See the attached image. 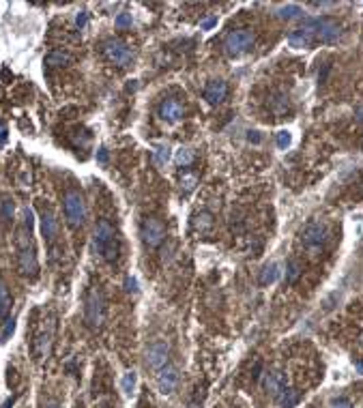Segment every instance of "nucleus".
<instances>
[{
	"label": "nucleus",
	"mask_w": 363,
	"mask_h": 408,
	"mask_svg": "<svg viewBox=\"0 0 363 408\" xmlns=\"http://www.w3.org/2000/svg\"><path fill=\"white\" fill-rule=\"evenodd\" d=\"M247 138H250V142H260L262 138H260V133H258V131H250V135H247Z\"/></svg>",
	"instance_id": "4c0bfd02"
},
{
	"label": "nucleus",
	"mask_w": 363,
	"mask_h": 408,
	"mask_svg": "<svg viewBox=\"0 0 363 408\" xmlns=\"http://www.w3.org/2000/svg\"><path fill=\"white\" fill-rule=\"evenodd\" d=\"M226 95H228V84L222 82V80H213V82H208L204 86V99L211 105L222 103L226 99Z\"/></svg>",
	"instance_id": "2eb2a0df"
},
{
	"label": "nucleus",
	"mask_w": 363,
	"mask_h": 408,
	"mask_svg": "<svg viewBox=\"0 0 363 408\" xmlns=\"http://www.w3.org/2000/svg\"><path fill=\"white\" fill-rule=\"evenodd\" d=\"M183 114H185L183 103L176 101V99H166L164 103L159 105V116L166 123H176V121L183 119Z\"/></svg>",
	"instance_id": "4468645a"
},
{
	"label": "nucleus",
	"mask_w": 363,
	"mask_h": 408,
	"mask_svg": "<svg viewBox=\"0 0 363 408\" xmlns=\"http://www.w3.org/2000/svg\"><path fill=\"white\" fill-rule=\"evenodd\" d=\"M299 277V262H288V271H286V281H290V284H292V281L294 279H297Z\"/></svg>",
	"instance_id": "c85d7f7f"
},
{
	"label": "nucleus",
	"mask_w": 363,
	"mask_h": 408,
	"mask_svg": "<svg viewBox=\"0 0 363 408\" xmlns=\"http://www.w3.org/2000/svg\"><path fill=\"white\" fill-rule=\"evenodd\" d=\"M275 15L280 19H297L303 15V9L299 5H284V7H278L275 9Z\"/></svg>",
	"instance_id": "412c9836"
},
{
	"label": "nucleus",
	"mask_w": 363,
	"mask_h": 408,
	"mask_svg": "<svg viewBox=\"0 0 363 408\" xmlns=\"http://www.w3.org/2000/svg\"><path fill=\"white\" fill-rule=\"evenodd\" d=\"M95 247H97L101 258L108 262H114L120 254V241L106 219H101L95 228Z\"/></svg>",
	"instance_id": "f03ea898"
},
{
	"label": "nucleus",
	"mask_w": 363,
	"mask_h": 408,
	"mask_svg": "<svg viewBox=\"0 0 363 408\" xmlns=\"http://www.w3.org/2000/svg\"><path fill=\"white\" fill-rule=\"evenodd\" d=\"M194 228L200 230V232H208L213 228V215L211 213H206V211L196 213L194 215Z\"/></svg>",
	"instance_id": "4be33fe9"
},
{
	"label": "nucleus",
	"mask_w": 363,
	"mask_h": 408,
	"mask_svg": "<svg viewBox=\"0 0 363 408\" xmlns=\"http://www.w3.org/2000/svg\"><path fill=\"white\" fill-rule=\"evenodd\" d=\"M286 110H288V99H286V97H275V101H273V112H275V114H284Z\"/></svg>",
	"instance_id": "cd10ccee"
},
{
	"label": "nucleus",
	"mask_w": 363,
	"mask_h": 408,
	"mask_svg": "<svg viewBox=\"0 0 363 408\" xmlns=\"http://www.w3.org/2000/svg\"><path fill=\"white\" fill-rule=\"evenodd\" d=\"M97 159H99L101 163H106V161H108V151H106V149H99V153H97Z\"/></svg>",
	"instance_id": "e433bc0d"
},
{
	"label": "nucleus",
	"mask_w": 363,
	"mask_h": 408,
	"mask_svg": "<svg viewBox=\"0 0 363 408\" xmlns=\"http://www.w3.org/2000/svg\"><path fill=\"white\" fill-rule=\"evenodd\" d=\"M11 309H13L11 290H9V286L5 284L3 279H0V323H3V320H7V316L11 314Z\"/></svg>",
	"instance_id": "a211bd4d"
},
{
	"label": "nucleus",
	"mask_w": 363,
	"mask_h": 408,
	"mask_svg": "<svg viewBox=\"0 0 363 408\" xmlns=\"http://www.w3.org/2000/svg\"><path fill=\"white\" fill-rule=\"evenodd\" d=\"M168 357H170V346L166 342H157V344L148 346V351H146V365L150 367V370H161V367H166Z\"/></svg>",
	"instance_id": "9b49d317"
},
{
	"label": "nucleus",
	"mask_w": 363,
	"mask_h": 408,
	"mask_svg": "<svg viewBox=\"0 0 363 408\" xmlns=\"http://www.w3.org/2000/svg\"><path fill=\"white\" fill-rule=\"evenodd\" d=\"M13 331H15V320L13 318L5 320V329L0 331V342H9V337L13 335Z\"/></svg>",
	"instance_id": "bb28decb"
},
{
	"label": "nucleus",
	"mask_w": 363,
	"mask_h": 408,
	"mask_svg": "<svg viewBox=\"0 0 363 408\" xmlns=\"http://www.w3.org/2000/svg\"><path fill=\"white\" fill-rule=\"evenodd\" d=\"M262 387L266 391H269L271 395H278L284 387H286V376L278 370H271V372H264L262 376Z\"/></svg>",
	"instance_id": "dca6fc26"
},
{
	"label": "nucleus",
	"mask_w": 363,
	"mask_h": 408,
	"mask_svg": "<svg viewBox=\"0 0 363 408\" xmlns=\"http://www.w3.org/2000/svg\"><path fill=\"white\" fill-rule=\"evenodd\" d=\"M196 183H198V177L196 174H185L183 181H180V187H183L185 193H192L196 189Z\"/></svg>",
	"instance_id": "a878e982"
},
{
	"label": "nucleus",
	"mask_w": 363,
	"mask_h": 408,
	"mask_svg": "<svg viewBox=\"0 0 363 408\" xmlns=\"http://www.w3.org/2000/svg\"><path fill=\"white\" fill-rule=\"evenodd\" d=\"M75 22H78V26H80V28H84V26H86V22H88V13H86V11H82V13L78 15V19H75Z\"/></svg>",
	"instance_id": "c9c22d12"
},
{
	"label": "nucleus",
	"mask_w": 363,
	"mask_h": 408,
	"mask_svg": "<svg viewBox=\"0 0 363 408\" xmlns=\"http://www.w3.org/2000/svg\"><path fill=\"white\" fill-rule=\"evenodd\" d=\"M5 142H7V127L0 123V144H5Z\"/></svg>",
	"instance_id": "58836bf2"
},
{
	"label": "nucleus",
	"mask_w": 363,
	"mask_h": 408,
	"mask_svg": "<svg viewBox=\"0 0 363 408\" xmlns=\"http://www.w3.org/2000/svg\"><path fill=\"white\" fill-rule=\"evenodd\" d=\"M103 54L110 63L118 65V67H127L133 61V52L127 43L118 41V39H110V41L103 43Z\"/></svg>",
	"instance_id": "6e6552de"
},
{
	"label": "nucleus",
	"mask_w": 363,
	"mask_h": 408,
	"mask_svg": "<svg viewBox=\"0 0 363 408\" xmlns=\"http://www.w3.org/2000/svg\"><path fill=\"white\" fill-rule=\"evenodd\" d=\"M329 408H352V402L348 400V397H333V400L329 402Z\"/></svg>",
	"instance_id": "c756f323"
},
{
	"label": "nucleus",
	"mask_w": 363,
	"mask_h": 408,
	"mask_svg": "<svg viewBox=\"0 0 363 408\" xmlns=\"http://www.w3.org/2000/svg\"><path fill=\"white\" fill-rule=\"evenodd\" d=\"M116 26H118V28L131 26V13H120V15L116 17Z\"/></svg>",
	"instance_id": "72a5a7b5"
},
{
	"label": "nucleus",
	"mask_w": 363,
	"mask_h": 408,
	"mask_svg": "<svg viewBox=\"0 0 363 408\" xmlns=\"http://www.w3.org/2000/svg\"><path fill=\"white\" fill-rule=\"evenodd\" d=\"M103 318H106V303H103V295L101 290L93 288L86 299V323L93 329H99L103 325Z\"/></svg>",
	"instance_id": "0eeeda50"
},
{
	"label": "nucleus",
	"mask_w": 363,
	"mask_h": 408,
	"mask_svg": "<svg viewBox=\"0 0 363 408\" xmlns=\"http://www.w3.org/2000/svg\"><path fill=\"white\" fill-rule=\"evenodd\" d=\"M31 230H33V211L26 209L24 230L17 232V267H20L22 275L37 277L39 275V260H37V254H35Z\"/></svg>",
	"instance_id": "f257e3e1"
},
{
	"label": "nucleus",
	"mask_w": 363,
	"mask_h": 408,
	"mask_svg": "<svg viewBox=\"0 0 363 408\" xmlns=\"http://www.w3.org/2000/svg\"><path fill=\"white\" fill-rule=\"evenodd\" d=\"M254 45V33L250 31V28H238V31H232L230 35L226 37L224 41V50L228 56H243L250 47Z\"/></svg>",
	"instance_id": "423d86ee"
},
{
	"label": "nucleus",
	"mask_w": 363,
	"mask_h": 408,
	"mask_svg": "<svg viewBox=\"0 0 363 408\" xmlns=\"http://www.w3.org/2000/svg\"><path fill=\"white\" fill-rule=\"evenodd\" d=\"M290 140H292V138H290L288 131H280L278 138H275V142H278L280 149H288V147H290Z\"/></svg>",
	"instance_id": "7c9ffc66"
},
{
	"label": "nucleus",
	"mask_w": 363,
	"mask_h": 408,
	"mask_svg": "<svg viewBox=\"0 0 363 408\" xmlns=\"http://www.w3.org/2000/svg\"><path fill=\"white\" fill-rule=\"evenodd\" d=\"M127 290H129V293H131V290H133V293H136V279H127Z\"/></svg>",
	"instance_id": "ea45409f"
},
{
	"label": "nucleus",
	"mask_w": 363,
	"mask_h": 408,
	"mask_svg": "<svg viewBox=\"0 0 363 408\" xmlns=\"http://www.w3.org/2000/svg\"><path fill=\"white\" fill-rule=\"evenodd\" d=\"M278 277H280V267L275 265V262H271V265H266V267L262 269L260 279H258V281H260L262 286H269V284H273V281L278 279Z\"/></svg>",
	"instance_id": "5701e85b"
},
{
	"label": "nucleus",
	"mask_w": 363,
	"mask_h": 408,
	"mask_svg": "<svg viewBox=\"0 0 363 408\" xmlns=\"http://www.w3.org/2000/svg\"><path fill=\"white\" fill-rule=\"evenodd\" d=\"M71 63V56L67 52H60V50H54L45 56V65L47 67H65Z\"/></svg>",
	"instance_id": "aec40b11"
},
{
	"label": "nucleus",
	"mask_w": 363,
	"mask_h": 408,
	"mask_svg": "<svg viewBox=\"0 0 363 408\" xmlns=\"http://www.w3.org/2000/svg\"><path fill=\"white\" fill-rule=\"evenodd\" d=\"M275 400H278V404L282 408H292L294 404L299 402V393L294 391V389H290V387H284V389L275 395Z\"/></svg>",
	"instance_id": "6ab92c4d"
},
{
	"label": "nucleus",
	"mask_w": 363,
	"mask_h": 408,
	"mask_svg": "<svg viewBox=\"0 0 363 408\" xmlns=\"http://www.w3.org/2000/svg\"><path fill=\"white\" fill-rule=\"evenodd\" d=\"M140 235H142V241L146 243L148 247H159L161 243L166 239V228L164 223L155 217H148L142 221V228H140Z\"/></svg>",
	"instance_id": "1a4fd4ad"
},
{
	"label": "nucleus",
	"mask_w": 363,
	"mask_h": 408,
	"mask_svg": "<svg viewBox=\"0 0 363 408\" xmlns=\"http://www.w3.org/2000/svg\"><path fill=\"white\" fill-rule=\"evenodd\" d=\"M63 209H65V217L69 221V226L78 228L86 221V202L80 191H67L63 200Z\"/></svg>",
	"instance_id": "39448f33"
},
{
	"label": "nucleus",
	"mask_w": 363,
	"mask_h": 408,
	"mask_svg": "<svg viewBox=\"0 0 363 408\" xmlns=\"http://www.w3.org/2000/svg\"><path fill=\"white\" fill-rule=\"evenodd\" d=\"M155 159H157L159 163H166V161L170 159V149H168V147H161V149H157V153H155Z\"/></svg>",
	"instance_id": "473e14b6"
},
{
	"label": "nucleus",
	"mask_w": 363,
	"mask_h": 408,
	"mask_svg": "<svg viewBox=\"0 0 363 408\" xmlns=\"http://www.w3.org/2000/svg\"><path fill=\"white\" fill-rule=\"evenodd\" d=\"M303 26H308L314 33V39L320 43H338L342 39V26L331 17H314L303 22Z\"/></svg>",
	"instance_id": "7ed1b4c3"
},
{
	"label": "nucleus",
	"mask_w": 363,
	"mask_h": 408,
	"mask_svg": "<svg viewBox=\"0 0 363 408\" xmlns=\"http://www.w3.org/2000/svg\"><path fill=\"white\" fill-rule=\"evenodd\" d=\"M54 329H56L54 318H47V323L43 325V329H41L39 335H37V339H35V357H37V359H45L47 355H50Z\"/></svg>",
	"instance_id": "9d476101"
},
{
	"label": "nucleus",
	"mask_w": 363,
	"mask_h": 408,
	"mask_svg": "<svg viewBox=\"0 0 363 408\" xmlns=\"http://www.w3.org/2000/svg\"><path fill=\"white\" fill-rule=\"evenodd\" d=\"M43 408H60V406H58V404H56V402H50V404H45Z\"/></svg>",
	"instance_id": "a19ab883"
},
{
	"label": "nucleus",
	"mask_w": 363,
	"mask_h": 408,
	"mask_svg": "<svg viewBox=\"0 0 363 408\" xmlns=\"http://www.w3.org/2000/svg\"><path fill=\"white\" fill-rule=\"evenodd\" d=\"M3 219H5V221L13 219V202H11V200H5V202H3Z\"/></svg>",
	"instance_id": "2f4dec72"
},
{
	"label": "nucleus",
	"mask_w": 363,
	"mask_h": 408,
	"mask_svg": "<svg viewBox=\"0 0 363 408\" xmlns=\"http://www.w3.org/2000/svg\"><path fill=\"white\" fill-rule=\"evenodd\" d=\"M357 116H359V121H361V123H363V108H361V110H359V112H357Z\"/></svg>",
	"instance_id": "79ce46f5"
},
{
	"label": "nucleus",
	"mask_w": 363,
	"mask_h": 408,
	"mask_svg": "<svg viewBox=\"0 0 363 408\" xmlns=\"http://www.w3.org/2000/svg\"><path fill=\"white\" fill-rule=\"evenodd\" d=\"M213 26H217V17L215 15H211V17H206L204 19V22L202 24H200V28H202V31H211V28Z\"/></svg>",
	"instance_id": "f704fd0d"
},
{
	"label": "nucleus",
	"mask_w": 363,
	"mask_h": 408,
	"mask_svg": "<svg viewBox=\"0 0 363 408\" xmlns=\"http://www.w3.org/2000/svg\"><path fill=\"white\" fill-rule=\"evenodd\" d=\"M176 383H178V372H176V367L174 365H166V367H161L159 370V376H157V387H159V391L161 393H172L174 391V387H176Z\"/></svg>",
	"instance_id": "ddd939ff"
},
{
	"label": "nucleus",
	"mask_w": 363,
	"mask_h": 408,
	"mask_svg": "<svg viewBox=\"0 0 363 408\" xmlns=\"http://www.w3.org/2000/svg\"><path fill=\"white\" fill-rule=\"evenodd\" d=\"M41 235L45 241H54L56 235H58V221H56L52 211H43L41 213Z\"/></svg>",
	"instance_id": "f3484780"
},
{
	"label": "nucleus",
	"mask_w": 363,
	"mask_h": 408,
	"mask_svg": "<svg viewBox=\"0 0 363 408\" xmlns=\"http://www.w3.org/2000/svg\"><path fill=\"white\" fill-rule=\"evenodd\" d=\"M288 43H290V47H294V50H308V47H312L316 43V39H314V33L308 26H301V28H294V31L288 35Z\"/></svg>",
	"instance_id": "f8f14e48"
},
{
	"label": "nucleus",
	"mask_w": 363,
	"mask_h": 408,
	"mask_svg": "<svg viewBox=\"0 0 363 408\" xmlns=\"http://www.w3.org/2000/svg\"><path fill=\"white\" fill-rule=\"evenodd\" d=\"M120 387H123V393L129 397L133 393V389H136V372H127L125 376H123Z\"/></svg>",
	"instance_id": "393cba45"
},
{
	"label": "nucleus",
	"mask_w": 363,
	"mask_h": 408,
	"mask_svg": "<svg viewBox=\"0 0 363 408\" xmlns=\"http://www.w3.org/2000/svg\"><path fill=\"white\" fill-rule=\"evenodd\" d=\"M194 159H196V155H194L192 149H178L176 155H174V161H176V166H178V168H187V166H192Z\"/></svg>",
	"instance_id": "b1692460"
},
{
	"label": "nucleus",
	"mask_w": 363,
	"mask_h": 408,
	"mask_svg": "<svg viewBox=\"0 0 363 408\" xmlns=\"http://www.w3.org/2000/svg\"><path fill=\"white\" fill-rule=\"evenodd\" d=\"M327 226L320 221V219H312L310 223H305V228L301 230V241H303V247L310 251L312 256H318L324 243H327Z\"/></svg>",
	"instance_id": "20e7f679"
}]
</instances>
